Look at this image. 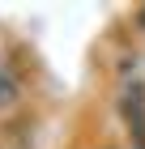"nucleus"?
I'll use <instances>...</instances> for the list:
<instances>
[{
	"label": "nucleus",
	"instance_id": "1",
	"mask_svg": "<svg viewBox=\"0 0 145 149\" xmlns=\"http://www.w3.org/2000/svg\"><path fill=\"white\" fill-rule=\"evenodd\" d=\"M13 98H17V81H13V77H9V72L0 68V107H9V102H13Z\"/></svg>",
	"mask_w": 145,
	"mask_h": 149
}]
</instances>
